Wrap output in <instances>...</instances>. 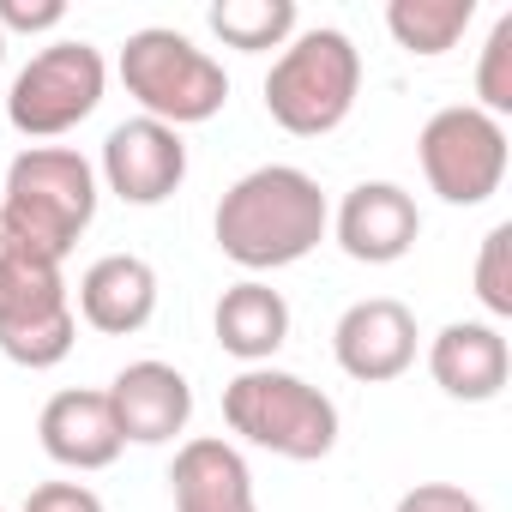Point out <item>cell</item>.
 Returning <instances> with one entry per match:
<instances>
[{
	"label": "cell",
	"mask_w": 512,
	"mask_h": 512,
	"mask_svg": "<svg viewBox=\"0 0 512 512\" xmlns=\"http://www.w3.org/2000/svg\"><path fill=\"white\" fill-rule=\"evenodd\" d=\"M211 229H217L223 260H235L241 272H284L326 241L332 205L308 169L266 163V169H247L217 199Z\"/></svg>",
	"instance_id": "1"
},
{
	"label": "cell",
	"mask_w": 512,
	"mask_h": 512,
	"mask_svg": "<svg viewBox=\"0 0 512 512\" xmlns=\"http://www.w3.org/2000/svg\"><path fill=\"white\" fill-rule=\"evenodd\" d=\"M97 217V169L67 145H31L13 169H0V241L37 260H67L73 241Z\"/></svg>",
	"instance_id": "2"
},
{
	"label": "cell",
	"mask_w": 512,
	"mask_h": 512,
	"mask_svg": "<svg viewBox=\"0 0 512 512\" xmlns=\"http://www.w3.org/2000/svg\"><path fill=\"white\" fill-rule=\"evenodd\" d=\"M223 422L260 452L290 464H320L338 446V404L284 368H241L223 386Z\"/></svg>",
	"instance_id": "3"
},
{
	"label": "cell",
	"mask_w": 512,
	"mask_h": 512,
	"mask_svg": "<svg viewBox=\"0 0 512 512\" xmlns=\"http://www.w3.org/2000/svg\"><path fill=\"white\" fill-rule=\"evenodd\" d=\"M356 91H362V55L332 25L284 43V55L266 73V109L296 139H320V133L344 127L356 109Z\"/></svg>",
	"instance_id": "4"
},
{
	"label": "cell",
	"mask_w": 512,
	"mask_h": 512,
	"mask_svg": "<svg viewBox=\"0 0 512 512\" xmlns=\"http://www.w3.org/2000/svg\"><path fill=\"white\" fill-rule=\"evenodd\" d=\"M121 85L145 109V121H163L175 133L211 121L229 103V73L205 49H193L181 31H163V25L127 37V49H121Z\"/></svg>",
	"instance_id": "5"
},
{
	"label": "cell",
	"mask_w": 512,
	"mask_h": 512,
	"mask_svg": "<svg viewBox=\"0 0 512 512\" xmlns=\"http://www.w3.org/2000/svg\"><path fill=\"white\" fill-rule=\"evenodd\" d=\"M73 338L79 314L61 284V266L37 260L25 247H7V260H0V350H7V362L43 374L73 356Z\"/></svg>",
	"instance_id": "6"
},
{
	"label": "cell",
	"mask_w": 512,
	"mask_h": 512,
	"mask_svg": "<svg viewBox=\"0 0 512 512\" xmlns=\"http://www.w3.org/2000/svg\"><path fill=\"white\" fill-rule=\"evenodd\" d=\"M103 85H109V67H103V55L91 43H55V49L31 55V67L13 79L7 121L25 139H61L79 121L97 115Z\"/></svg>",
	"instance_id": "7"
},
{
	"label": "cell",
	"mask_w": 512,
	"mask_h": 512,
	"mask_svg": "<svg viewBox=\"0 0 512 512\" xmlns=\"http://www.w3.org/2000/svg\"><path fill=\"white\" fill-rule=\"evenodd\" d=\"M416 151H422L428 187H434L446 205H482V199H494L500 181H506V127H500L494 115L470 109V103L428 115Z\"/></svg>",
	"instance_id": "8"
},
{
	"label": "cell",
	"mask_w": 512,
	"mask_h": 512,
	"mask_svg": "<svg viewBox=\"0 0 512 512\" xmlns=\"http://www.w3.org/2000/svg\"><path fill=\"white\" fill-rule=\"evenodd\" d=\"M103 181L127 205H163L187 181V145L163 121H121L103 139Z\"/></svg>",
	"instance_id": "9"
},
{
	"label": "cell",
	"mask_w": 512,
	"mask_h": 512,
	"mask_svg": "<svg viewBox=\"0 0 512 512\" xmlns=\"http://www.w3.org/2000/svg\"><path fill=\"white\" fill-rule=\"evenodd\" d=\"M332 356L350 380L386 386L416 362V314L392 296H368V302L344 308V320L332 332Z\"/></svg>",
	"instance_id": "10"
},
{
	"label": "cell",
	"mask_w": 512,
	"mask_h": 512,
	"mask_svg": "<svg viewBox=\"0 0 512 512\" xmlns=\"http://www.w3.org/2000/svg\"><path fill=\"white\" fill-rule=\"evenodd\" d=\"M332 229H338V247L356 266H392V260H404V253L416 247L422 211H416V199L398 181H362V187L344 193Z\"/></svg>",
	"instance_id": "11"
},
{
	"label": "cell",
	"mask_w": 512,
	"mask_h": 512,
	"mask_svg": "<svg viewBox=\"0 0 512 512\" xmlns=\"http://www.w3.org/2000/svg\"><path fill=\"white\" fill-rule=\"evenodd\" d=\"M109 410H115L121 440L163 446V440H175L193 422V386L169 362H127L109 380Z\"/></svg>",
	"instance_id": "12"
},
{
	"label": "cell",
	"mask_w": 512,
	"mask_h": 512,
	"mask_svg": "<svg viewBox=\"0 0 512 512\" xmlns=\"http://www.w3.org/2000/svg\"><path fill=\"white\" fill-rule=\"evenodd\" d=\"M428 374H434V386L446 398L488 404V398H500V386L512 374V350H506L500 326H488V320H452L428 344Z\"/></svg>",
	"instance_id": "13"
},
{
	"label": "cell",
	"mask_w": 512,
	"mask_h": 512,
	"mask_svg": "<svg viewBox=\"0 0 512 512\" xmlns=\"http://www.w3.org/2000/svg\"><path fill=\"white\" fill-rule=\"evenodd\" d=\"M37 434H43V452L61 464V470H109L121 458V428H115V410H109V392H55L37 416Z\"/></svg>",
	"instance_id": "14"
},
{
	"label": "cell",
	"mask_w": 512,
	"mask_h": 512,
	"mask_svg": "<svg viewBox=\"0 0 512 512\" xmlns=\"http://www.w3.org/2000/svg\"><path fill=\"white\" fill-rule=\"evenodd\" d=\"M79 314L103 338H133L157 314V272L139 253H109L79 278Z\"/></svg>",
	"instance_id": "15"
},
{
	"label": "cell",
	"mask_w": 512,
	"mask_h": 512,
	"mask_svg": "<svg viewBox=\"0 0 512 512\" xmlns=\"http://www.w3.org/2000/svg\"><path fill=\"white\" fill-rule=\"evenodd\" d=\"M169 494H175V512H260L247 458L229 440H211V434L205 440H187L175 452Z\"/></svg>",
	"instance_id": "16"
},
{
	"label": "cell",
	"mask_w": 512,
	"mask_h": 512,
	"mask_svg": "<svg viewBox=\"0 0 512 512\" xmlns=\"http://www.w3.org/2000/svg\"><path fill=\"white\" fill-rule=\"evenodd\" d=\"M211 326H217V344H223L235 362L260 368V362H272V356L284 350V338H290V302H284L272 284L247 278V284L223 290Z\"/></svg>",
	"instance_id": "17"
},
{
	"label": "cell",
	"mask_w": 512,
	"mask_h": 512,
	"mask_svg": "<svg viewBox=\"0 0 512 512\" xmlns=\"http://www.w3.org/2000/svg\"><path fill=\"white\" fill-rule=\"evenodd\" d=\"M476 19V0H392L386 7V31L398 37V49L434 61L446 55Z\"/></svg>",
	"instance_id": "18"
},
{
	"label": "cell",
	"mask_w": 512,
	"mask_h": 512,
	"mask_svg": "<svg viewBox=\"0 0 512 512\" xmlns=\"http://www.w3.org/2000/svg\"><path fill=\"white\" fill-rule=\"evenodd\" d=\"M205 19L229 49L266 55V49H284L296 37V0H217Z\"/></svg>",
	"instance_id": "19"
},
{
	"label": "cell",
	"mask_w": 512,
	"mask_h": 512,
	"mask_svg": "<svg viewBox=\"0 0 512 512\" xmlns=\"http://www.w3.org/2000/svg\"><path fill=\"white\" fill-rule=\"evenodd\" d=\"M476 296L494 320H512V223H494L476 253Z\"/></svg>",
	"instance_id": "20"
},
{
	"label": "cell",
	"mask_w": 512,
	"mask_h": 512,
	"mask_svg": "<svg viewBox=\"0 0 512 512\" xmlns=\"http://www.w3.org/2000/svg\"><path fill=\"white\" fill-rule=\"evenodd\" d=\"M476 97H482V115H512V13L488 31L482 43V67H476Z\"/></svg>",
	"instance_id": "21"
},
{
	"label": "cell",
	"mask_w": 512,
	"mask_h": 512,
	"mask_svg": "<svg viewBox=\"0 0 512 512\" xmlns=\"http://www.w3.org/2000/svg\"><path fill=\"white\" fill-rule=\"evenodd\" d=\"M67 19L61 0H0V37L7 31H55Z\"/></svg>",
	"instance_id": "22"
},
{
	"label": "cell",
	"mask_w": 512,
	"mask_h": 512,
	"mask_svg": "<svg viewBox=\"0 0 512 512\" xmlns=\"http://www.w3.org/2000/svg\"><path fill=\"white\" fill-rule=\"evenodd\" d=\"M25 512H103V500L85 482H43V488H31Z\"/></svg>",
	"instance_id": "23"
},
{
	"label": "cell",
	"mask_w": 512,
	"mask_h": 512,
	"mask_svg": "<svg viewBox=\"0 0 512 512\" xmlns=\"http://www.w3.org/2000/svg\"><path fill=\"white\" fill-rule=\"evenodd\" d=\"M398 512H482V500L452 488V482H422V488H410L398 500Z\"/></svg>",
	"instance_id": "24"
},
{
	"label": "cell",
	"mask_w": 512,
	"mask_h": 512,
	"mask_svg": "<svg viewBox=\"0 0 512 512\" xmlns=\"http://www.w3.org/2000/svg\"><path fill=\"white\" fill-rule=\"evenodd\" d=\"M0 61H7V37H0Z\"/></svg>",
	"instance_id": "25"
},
{
	"label": "cell",
	"mask_w": 512,
	"mask_h": 512,
	"mask_svg": "<svg viewBox=\"0 0 512 512\" xmlns=\"http://www.w3.org/2000/svg\"><path fill=\"white\" fill-rule=\"evenodd\" d=\"M0 260H7V241H0Z\"/></svg>",
	"instance_id": "26"
}]
</instances>
